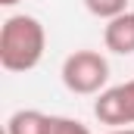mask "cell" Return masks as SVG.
Wrapping results in <instances>:
<instances>
[{"mask_svg":"<svg viewBox=\"0 0 134 134\" xmlns=\"http://www.w3.org/2000/svg\"><path fill=\"white\" fill-rule=\"evenodd\" d=\"M47 50V31L41 19L16 13L0 28V66L6 72H31Z\"/></svg>","mask_w":134,"mask_h":134,"instance_id":"cell-1","label":"cell"},{"mask_svg":"<svg viewBox=\"0 0 134 134\" xmlns=\"http://www.w3.org/2000/svg\"><path fill=\"white\" fill-rule=\"evenodd\" d=\"M59 75H63V84H66L72 94L91 97V94L106 91V81H109V63H106V56L97 53V50H75V53L66 56Z\"/></svg>","mask_w":134,"mask_h":134,"instance_id":"cell-2","label":"cell"},{"mask_svg":"<svg viewBox=\"0 0 134 134\" xmlns=\"http://www.w3.org/2000/svg\"><path fill=\"white\" fill-rule=\"evenodd\" d=\"M94 115L109 128H131L134 125V78L125 84L106 87L97 94Z\"/></svg>","mask_w":134,"mask_h":134,"instance_id":"cell-3","label":"cell"},{"mask_svg":"<svg viewBox=\"0 0 134 134\" xmlns=\"http://www.w3.org/2000/svg\"><path fill=\"white\" fill-rule=\"evenodd\" d=\"M103 44H106L109 53H119V56H131L134 53V13L131 9L106 22Z\"/></svg>","mask_w":134,"mask_h":134,"instance_id":"cell-4","label":"cell"},{"mask_svg":"<svg viewBox=\"0 0 134 134\" xmlns=\"http://www.w3.org/2000/svg\"><path fill=\"white\" fill-rule=\"evenodd\" d=\"M47 128H50V115L37 109H19L6 122V134H47Z\"/></svg>","mask_w":134,"mask_h":134,"instance_id":"cell-5","label":"cell"},{"mask_svg":"<svg viewBox=\"0 0 134 134\" xmlns=\"http://www.w3.org/2000/svg\"><path fill=\"white\" fill-rule=\"evenodd\" d=\"M84 9L97 19H115L122 13H128V0H84Z\"/></svg>","mask_w":134,"mask_h":134,"instance_id":"cell-6","label":"cell"},{"mask_svg":"<svg viewBox=\"0 0 134 134\" xmlns=\"http://www.w3.org/2000/svg\"><path fill=\"white\" fill-rule=\"evenodd\" d=\"M47 134H91V128L78 119H69V115H50Z\"/></svg>","mask_w":134,"mask_h":134,"instance_id":"cell-7","label":"cell"},{"mask_svg":"<svg viewBox=\"0 0 134 134\" xmlns=\"http://www.w3.org/2000/svg\"><path fill=\"white\" fill-rule=\"evenodd\" d=\"M106 134H134V128H109Z\"/></svg>","mask_w":134,"mask_h":134,"instance_id":"cell-8","label":"cell"},{"mask_svg":"<svg viewBox=\"0 0 134 134\" xmlns=\"http://www.w3.org/2000/svg\"><path fill=\"white\" fill-rule=\"evenodd\" d=\"M0 3H3V6H16L19 0H0Z\"/></svg>","mask_w":134,"mask_h":134,"instance_id":"cell-9","label":"cell"}]
</instances>
